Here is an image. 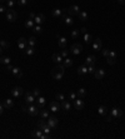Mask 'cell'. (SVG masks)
I'll list each match as a JSON object with an SVG mask.
<instances>
[{
    "label": "cell",
    "instance_id": "6da1fadb",
    "mask_svg": "<svg viewBox=\"0 0 125 139\" xmlns=\"http://www.w3.org/2000/svg\"><path fill=\"white\" fill-rule=\"evenodd\" d=\"M38 128L41 130L43 133H48V134H50V132L53 130V129H51V128H50V127L48 125V123L45 121V119H41V120L39 121V123H38Z\"/></svg>",
    "mask_w": 125,
    "mask_h": 139
},
{
    "label": "cell",
    "instance_id": "7a4b0ae2",
    "mask_svg": "<svg viewBox=\"0 0 125 139\" xmlns=\"http://www.w3.org/2000/svg\"><path fill=\"white\" fill-rule=\"evenodd\" d=\"M116 58H118V53L115 50H110L109 51V56L106 58V62L109 65H114L116 63Z\"/></svg>",
    "mask_w": 125,
    "mask_h": 139
},
{
    "label": "cell",
    "instance_id": "3957f363",
    "mask_svg": "<svg viewBox=\"0 0 125 139\" xmlns=\"http://www.w3.org/2000/svg\"><path fill=\"white\" fill-rule=\"evenodd\" d=\"M40 113V108L38 105H33V104H29L28 105V114L31 115V117H36Z\"/></svg>",
    "mask_w": 125,
    "mask_h": 139
},
{
    "label": "cell",
    "instance_id": "277c9868",
    "mask_svg": "<svg viewBox=\"0 0 125 139\" xmlns=\"http://www.w3.org/2000/svg\"><path fill=\"white\" fill-rule=\"evenodd\" d=\"M18 18V14H16V11L13 9H8L6 10V20L10 21V23H14L15 20Z\"/></svg>",
    "mask_w": 125,
    "mask_h": 139
},
{
    "label": "cell",
    "instance_id": "5b68a950",
    "mask_svg": "<svg viewBox=\"0 0 125 139\" xmlns=\"http://www.w3.org/2000/svg\"><path fill=\"white\" fill-rule=\"evenodd\" d=\"M81 50H83V45L79 44V43H74L70 48V53H73L74 55H79L81 53Z\"/></svg>",
    "mask_w": 125,
    "mask_h": 139
},
{
    "label": "cell",
    "instance_id": "8992f818",
    "mask_svg": "<svg viewBox=\"0 0 125 139\" xmlns=\"http://www.w3.org/2000/svg\"><path fill=\"white\" fill-rule=\"evenodd\" d=\"M23 93H24V89H23L21 86H15V88H13V90H11V95H13V98L18 99V98H20V97L23 95Z\"/></svg>",
    "mask_w": 125,
    "mask_h": 139
},
{
    "label": "cell",
    "instance_id": "52a82bcc",
    "mask_svg": "<svg viewBox=\"0 0 125 139\" xmlns=\"http://www.w3.org/2000/svg\"><path fill=\"white\" fill-rule=\"evenodd\" d=\"M110 115L113 118H115V119H120L123 117V110L120 108H113L111 111H110Z\"/></svg>",
    "mask_w": 125,
    "mask_h": 139
},
{
    "label": "cell",
    "instance_id": "ba28073f",
    "mask_svg": "<svg viewBox=\"0 0 125 139\" xmlns=\"http://www.w3.org/2000/svg\"><path fill=\"white\" fill-rule=\"evenodd\" d=\"M58 118L56 117H49L46 123H48V125L51 128V129H55L56 127H58Z\"/></svg>",
    "mask_w": 125,
    "mask_h": 139
},
{
    "label": "cell",
    "instance_id": "9c48e42d",
    "mask_svg": "<svg viewBox=\"0 0 125 139\" xmlns=\"http://www.w3.org/2000/svg\"><path fill=\"white\" fill-rule=\"evenodd\" d=\"M60 109H61V104L58 100H53V102L50 103V110L53 111V113H56Z\"/></svg>",
    "mask_w": 125,
    "mask_h": 139
},
{
    "label": "cell",
    "instance_id": "30bf717a",
    "mask_svg": "<svg viewBox=\"0 0 125 139\" xmlns=\"http://www.w3.org/2000/svg\"><path fill=\"white\" fill-rule=\"evenodd\" d=\"M73 105H74V108H75L76 110H81V109L84 108L85 104H84V100H83L81 98H76V99L74 100V104H73Z\"/></svg>",
    "mask_w": 125,
    "mask_h": 139
},
{
    "label": "cell",
    "instance_id": "8fae6325",
    "mask_svg": "<svg viewBox=\"0 0 125 139\" xmlns=\"http://www.w3.org/2000/svg\"><path fill=\"white\" fill-rule=\"evenodd\" d=\"M24 100L28 103V104H33V103L36 100V98L33 95V93L26 92V93H25V95H24Z\"/></svg>",
    "mask_w": 125,
    "mask_h": 139
},
{
    "label": "cell",
    "instance_id": "7c38bea8",
    "mask_svg": "<svg viewBox=\"0 0 125 139\" xmlns=\"http://www.w3.org/2000/svg\"><path fill=\"white\" fill-rule=\"evenodd\" d=\"M18 46H19L20 50H25V48L28 46V40L24 37H20L18 39Z\"/></svg>",
    "mask_w": 125,
    "mask_h": 139
},
{
    "label": "cell",
    "instance_id": "4fadbf2b",
    "mask_svg": "<svg viewBox=\"0 0 125 139\" xmlns=\"http://www.w3.org/2000/svg\"><path fill=\"white\" fill-rule=\"evenodd\" d=\"M10 73H13V75H14L16 79H21V78H23V70L20 69L19 66H14L13 70H11Z\"/></svg>",
    "mask_w": 125,
    "mask_h": 139
},
{
    "label": "cell",
    "instance_id": "5bb4252c",
    "mask_svg": "<svg viewBox=\"0 0 125 139\" xmlns=\"http://www.w3.org/2000/svg\"><path fill=\"white\" fill-rule=\"evenodd\" d=\"M80 13V8L78 5H71L68 8V14L69 15H78Z\"/></svg>",
    "mask_w": 125,
    "mask_h": 139
},
{
    "label": "cell",
    "instance_id": "9a60e30c",
    "mask_svg": "<svg viewBox=\"0 0 125 139\" xmlns=\"http://www.w3.org/2000/svg\"><path fill=\"white\" fill-rule=\"evenodd\" d=\"M94 76H95V79H98V80L103 79L105 76V70L104 69H96L95 73H94Z\"/></svg>",
    "mask_w": 125,
    "mask_h": 139
},
{
    "label": "cell",
    "instance_id": "2e32d148",
    "mask_svg": "<svg viewBox=\"0 0 125 139\" xmlns=\"http://www.w3.org/2000/svg\"><path fill=\"white\" fill-rule=\"evenodd\" d=\"M34 21H35V24H38V25H41L44 21H45V15L44 14H38L35 18H34Z\"/></svg>",
    "mask_w": 125,
    "mask_h": 139
},
{
    "label": "cell",
    "instance_id": "e0dca14e",
    "mask_svg": "<svg viewBox=\"0 0 125 139\" xmlns=\"http://www.w3.org/2000/svg\"><path fill=\"white\" fill-rule=\"evenodd\" d=\"M93 49L96 50V51L101 50V40H100V38H96L95 40H94V43H93Z\"/></svg>",
    "mask_w": 125,
    "mask_h": 139
},
{
    "label": "cell",
    "instance_id": "ac0fdd59",
    "mask_svg": "<svg viewBox=\"0 0 125 139\" xmlns=\"http://www.w3.org/2000/svg\"><path fill=\"white\" fill-rule=\"evenodd\" d=\"M45 104H46V99H45L44 97H38V98H36V105H38L40 109H43Z\"/></svg>",
    "mask_w": 125,
    "mask_h": 139
},
{
    "label": "cell",
    "instance_id": "d6986e66",
    "mask_svg": "<svg viewBox=\"0 0 125 139\" xmlns=\"http://www.w3.org/2000/svg\"><path fill=\"white\" fill-rule=\"evenodd\" d=\"M63 73H60V72H58V70H55V69H53L51 70V76L55 79V80H61L63 79Z\"/></svg>",
    "mask_w": 125,
    "mask_h": 139
},
{
    "label": "cell",
    "instance_id": "ffe728a7",
    "mask_svg": "<svg viewBox=\"0 0 125 139\" xmlns=\"http://www.w3.org/2000/svg\"><path fill=\"white\" fill-rule=\"evenodd\" d=\"M95 60H96V56L95 55H88L86 59H85V63H84V64L86 65V66H89V65L94 64V63H95Z\"/></svg>",
    "mask_w": 125,
    "mask_h": 139
},
{
    "label": "cell",
    "instance_id": "44dd1931",
    "mask_svg": "<svg viewBox=\"0 0 125 139\" xmlns=\"http://www.w3.org/2000/svg\"><path fill=\"white\" fill-rule=\"evenodd\" d=\"M31 137H33V138H35V139H41V137H43V132L39 129V128H36V129L33 130Z\"/></svg>",
    "mask_w": 125,
    "mask_h": 139
},
{
    "label": "cell",
    "instance_id": "7402d4cb",
    "mask_svg": "<svg viewBox=\"0 0 125 139\" xmlns=\"http://www.w3.org/2000/svg\"><path fill=\"white\" fill-rule=\"evenodd\" d=\"M51 59H53V62H55L56 64H60V63L63 62V56L60 55L59 53H54V54L51 55Z\"/></svg>",
    "mask_w": 125,
    "mask_h": 139
},
{
    "label": "cell",
    "instance_id": "603a6c76",
    "mask_svg": "<svg viewBox=\"0 0 125 139\" xmlns=\"http://www.w3.org/2000/svg\"><path fill=\"white\" fill-rule=\"evenodd\" d=\"M61 108H63V110L70 111L71 110V104H70V102H68V100H63L61 102Z\"/></svg>",
    "mask_w": 125,
    "mask_h": 139
},
{
    "label": "cell",
    "instance_id": "cb8c5ba5",
    "mask_svg": "<svg viewBox=\"0 0 125 139\" xmlns=\"http://www.w3.org/2000/svg\"><path fill=\"white\" fill-rule=\"evenodd\" d=\"M3 105H4L5 109H10V108H13L14 102H13V99H5V100L3 102Z\"/></svg>",
    "mask_w": 125,
    "mask_h": 139
},
{
    "label": "cell",
    "instance_id": "d4e9b609",
    "mask_svg": "<svg viewBox=\"0 0 125 139\" xmlns=\"http://www.w3.org/2000/svg\"><path fill=\"white\" fill-rule=\"evenodd\" d=\"M51 14H53V16H54V18H60V16L63 15V10L59 9V8H55V9H53Z\"/></svg>",
    "mask_w": 125,
    "mask_h": 139
},
{
    "label": "cell",
    "instance_id": "484cf974",
    "mask_svg": "<svg viewBox=\"0 0 125 139\" xmlns=\"http://www.w3.org/2000/svg\"><path fill=\"white\" fill-rule=\"evenodd\" d=\"M78 16H79V19H80V20H83V21H86V20H88V13L85 11V10H80V13L78 14Z\"/></svg>",
    "mask_w": 125,
    "mask_h": 139
},
{
    "label": "cell",
    "instance_id": "4316f807",
    "mask_svg": "<svg viewBox=\"0 0 125 139\" xmlns=\"http://www.w3.org/2000/svg\"><path fill=\"white\" fill-rule=\"evenodd\" d=\"M88 73V68H86V65L84 64V65H80L79 68H78V74L79 75H83V74H86Z\"/></svg>",
    "mask_w": 125,
    "mask_h": 139
},
{
    "label": "cell",
    "instance_id": "83f0119b",
    "mask_svg": "<svg viewBox=\"0 0 125 139\" xmlns=\"http://www.w3.org/2000/svg\"><path fill=\"white\" fill-rule=\"evenodd\" d=\"M34 25H35V21L33 20V19H28L26 21H25V28L26 29H33L34 28Z\"/></svg>",
    "mask_w": 125,
    "mask_h": 139
},
{
    "label": "cell",
    "instance_id": "f1b7e54d",
    "mask_svg": "<svg viewBox=\"0 0 125 139\" xmlns=\"http://www.w3.org/2000/svg\"><path fill=\"white\" fill-rule=\"evenodd\" d=\"M98 113H99V115H106V113H108V108L104 107V105H100L99 108H98Z\"/></svg>",
    "mask_w": 125,
    "mask_h": 139
},
{
    "label": "cell",
    "instance_id": "f546056e",
    "mask_svg": "<svg viewBox=\"0 0 125 139\" xmlns=\"http://www.w3.org/2000/svg\"><path fill=\"white\" fill-rule=\"evenodd\" d=\"M58 39H59V41H58L59 46H60L61 49H64V48L66 46V39H65V38H61V37H58Z\"/></svg>",
    "mask_w": 125,
    "mask_h": 139
},
{
    "label": "cell",
    "instance_id": "4dcf8cb0",
    "mask_svg": "<svg viewBox=\"0 0 125 139\" xmlns=\"http://www.w3.org/2000/svg\"><path fill=\"white\" fill-rule=\"evenodd\" d=\"M24 51H25V54H26L28 56L34 55V53H35V50H34V48H33V46H26Z\"/></svg>",
    "mask_w": 125,
    "mask_h": 139
},
{
    "label": "cell",
    "instance_id": "1f68e13d",
    "mask_svg": "<svg viewBox=\"0 0 125 139\" xmlns=\"http://www.w3.org/2000/svg\"><path fill=\"white\" fill-rule=\"evenodd\" d=\"M64 62V66L65 68H70V66H73V64H74V62H73V59H69V58H65V60H63Z\"/></svg>",
    "mask_w": 125,
    "mask_h": 139
},
{
    "label": "cell",
    "instance_id": "d6a6232c",
    "mask_svg": "<svg viewBox=\"0 0 125 139\" xmlns=\"http://www.w3.org/2000/svg\"><path fill=\"white\" fill-rule=\"evenodd\" d=\"M39 115L41 117V119H48V118H49V110H46V109H43V110H40Z\"/></svg>",
    "mask_w": 125,
    "mask_h": 139
},
{
    "label": "cell",
    "instance_id": "836d02e7",
    "mask_svg": "<svg viewBox=\"0 0 125 139\" xmlns=\"http://www.w3.org/2000/svg\"><path fill=\"white\" fill-rule=\"evenodd\" d=\"M0 64H4V65L10 64V58L9 56H0Z\"/></svg>",
    "mask_w": 125,
    "mask_h": 139
},
{
    "label": "cell",
    "instance_id": "e575fe53",
    "mask_svg": "<svg viewBox=\"0 0 125 139\" xmlns=\"http://www.w3.org/2000/svg\"><path fill=\"white\" fill-rule=\"evenodd\" d=\"M31 30H33V33H35V34H41V33H43L41 25H38V24H35V25H34V28L31 29Z\"/></svg>",
    "mask_w": 125,
    "mask_h": 139
},
{
    "label": "cell",
    "instance_id": "d590c367",
    "mask_svg": "<svg viewBox=\"0 0 125 139\" xmlns=\"http://www.w3.org/2000/svg\"><path fill=\"white\" fill-rule=\"evenodd\" d=\"M76 95H78V98H84V97L86 95V90H85L84 88H80L76 92Z\"/></svg>",
    "mask_w": 125,
    "mask_h": 139
},
{
    "label": "cell",
    "instance_id": "8d00e7d4",
    "mask_svg": "<svg viewBox=\"0 0 125 139\" xmlns=\"http://www.w3.org/2000/svg\"><path fill=\"white\" fill-rule=\"evenodd\" d=\"M35 44H36V38H35V37H30L29 39H28V45L34 48Z\"/></svg>",
    "mask_w": 125,
    "mask_h": 139
},
{
    "label": "cell",
    "instance_id": "74e56055",
    "mask_svg": "<svg viewBox=\"0 0 125 139\" xmlns=\"http://www.w3.org/2000/svg\"><path fill=\"white\" fill-rule=\"evenodd\" d=\"M84 40H85V43L86 44H91V41H93V37L90 35V34H84Z\"/></svg>",
    "mask_w": 125,
    "mask_h": 139
},
{
    "label": "cell",
    "instance_id": "f35d334b",
    "mask_svg": "<svg viewBox=\"0 0 125 139\" xmlns=\"http://www.w3.org/2000/svg\"><path fill=\"white\" fill-rule=\"evenodd\" d=\"M0 46H1L3 49H9L10 44L6 41V40H0Z\"/></svg>",
    "mask_w": 125,
    "mask_h": 139
},
{
    "label": "cell",
    "instance_id": "ab89813d",
    "mask_svg": "<svg viewBox=\"0 0 125 139\" xmlns=\"http://www.w3.org/2000/svg\"><path fill=\"white\" fill-rule=\"evenodd\" d=\"M18 3V0H6V4H8V8L9 9H13V6Z\"/></svg>",
    "mask_w": 125,
    "mask_h": 139
},
{
    "label": "cell",
    "instance_id": "60d3db41",
    "mask_svg": "<svg viewBox=\"0 0 125 139\" xmlns=\"http://www.w3.org/2000/svg\"><path fill=\"white\" fill-rule=\"evenodd\" d=\"M79 34H80V30L75 29V30L71 31V38H73V39H78V38H79Z\"/></svg>",
    "mask_w": 125,
    "mask_h": 139
},
{
    "label": "cell",
    "instance_id": "b9f144b4",
    "mask_svg": "<svg viewBox=\"0 0 125 139\" xmlns=\"http://www.w3.org/2000/svg\"><path fill=\"white\" fill-rule=\"evenodd\" d=\"M95 70H96V68H95V65H94V64H91V65H89V66H88V73L94 74V73H95Z\"/></svg>",
    "mask_w": 125,
    "mask_h": 139
},
{
    "label": "cell",
    "instance_id": "7bdbcfd3",
    "mask_svg": "<svg viewBox=\"0 0 125 139\" xmlns=\"http://www.w3.org/2000/svg\"><path fill=\"white\" fill-rule=\"evenodd\" d=\"M55 99L59 100V102H63V100H65V95H64V94H61V93H58V94H56V97H55Z\"/></svg>",
    "mask_w": 125,
    "mask_h": 139
},
{
    "label": "cell",
    "instance_id": "ee69618b",
    "mask_svg": "<svg viewBox=\"0 0 125 139\" xmlns=\"http://www.w3.org/2000/svg\"><path fill=\"white\" fill-rule=\"evenodd\" d=\"M69 53H70V51H69V50H66V49L64 48V49L61 50V53H60V55H61V56H63V58H64V59H65V58H68V55H69Z\"/></svg>",
    "mask_w": 125,
    "mask_h": 139
},
{
    "label": "cell",
    "instance_id": "f6af8a7d",
    "mask_svg": "<svg viewBox=\"0 0 125 139\" xmlns=\"http://www.w3.org/2000/svg\"><path fill=\"white\" fill-rule=\"evenodd\" d=\"M28 1H29V0H18V5H19V6H26Z\"/></svg>",
    "mask_w": 125,
    "mask_h": 139
},
{
    "label": "cell",
    "instance_id": "bcb514c9",
    "mask_svg": "<svg viewBox=\"0 0 125 139\" xmlns=\"http://www.w3.org/2000/svg\"><path fill=\"white\" fill-rule=\"evenodd\" d=\"M109 51H110V50H109V49H101V55L103 56H105V58H108V56H109Z\"/></svg>",
    "mask_w": 125,
    "mask_h": 139
},
{
    "label": "cell",
    "instance_id": "7dc6e473",
    "mask_svg": "<svg viewBox=\"0 0 125 139\" xmlns=\"http://www.w3.org/2000/svg\"><path fill=\"white\" fill-rule=\"evenodd\" d=\"M33 95H34L35 98H38V97H40V89H39V88H35V89L33 90Z\"/></svg>",
    "mask_w": 125,
    "mask_h": 139
},
{
    "label": "cell",
    "instance_id": "c3c4849f",
    "mask_svg": "<svg viewBox=\"0 0 125 139\" xmlns=\"http://www.w3.org/2000/svg\"><path fill=\"white\" fill-rule=\"evenodd\" d=\"M76 93H70V94H69V99H70V100H75V99H76Z\"/></svg>",
    "mask_w": 125,
    "mask_h": 139
},
{
    "label": "cell",
    "instance_id": "681fc988",
    "mask_svg": "<svg viewBox=\"0 0 125 139\" xmlns=\"http://www.w3.org/2000/svg\"><path fill=\"white\" fill-rule=\"evenodd\" d=\"M6 10H8V9H6L3 4H0V13H6Z\"/></svg>",
    "mask_w": 125,
    "mask_h": 139
},
{
    "label": "cell",
    "instance_id": "f907efd6",
    "mask_svg": "<svg viewBox=\"0 0 125 139\" xmlns=\"http://www.w3.org/2000/svg\"><path fill=\"white\" fill-rule=\"evenodd\" d=\"M13 68H14V66H13L11 64H8V65H6V70H8V72H11V70H13Z\"/></svg>",
    "mask_w": 125,
    "mask_h": 139
},
{
    "label": "cell",
    "instance_id": "816d5d0a",
    "mask_svg": "<svg viewBox=\"0 0 125 139\" xmlns=\"http://www.w3.org/2000/svg\"><path fill=\"white\" fill-rule=\"evenodd\" d=\"M80 33H83V34H86V28H85V27H83V28L80 29Z\"/></svg>",
    "mask_w": 125,
    "mask_h": 139
},
{
    "label": "cell",
    "instance_id": "f5cc1de1",
    "mask_svg": "<svg viewBox=\"0 0 125 139\" xmlns=\"http://www.w3.org/2000/svg\"><path fill=\"white\" fill-rule=\"evenodd\" d=\"M35 16H36V14H34V13H30V14H29V18L33 19V20H34V18H35Z\"/></svg>",
    "mask_w": 125,
    "mask_h": 139
},
{
    "label": "cell",
    "instance_id": "db71d44e",
    "mask_svg": "<svg viewBox=\"0 0 125 139\" xmlns=\"http://www.w3.org/2000/svg\"><path fill=\"white\" fill-rule=\"evenodd\" d=\"M3 111H4V105H3V104L0 103V115L3 114Z\"/></svg>",
    "mask_w": 125,
    "mask_h": 139
},
{
    "label": "cell",
    "instance_id": "11a10c76",
    "mask_svg": "<svg viewBox=\"0 0 125 139\" xmlns=\"http://www.w3.org/2000/svg\"><path fill=\"white\" fill-rule=\"evenodd\" d=\"M21 110L23 113H28V107H21Z\"/></svg>",
    "mask_w": 125,
    "mask_h": 139
},
{
    "label": "cell",
    "instance_id": "9f6ffc18",
    "mask_svg": "<svg viewBox=\"0 0 125 139\" xmlns=\"http://www.w3.org/2000/svg\"><path fill=\"white\" fill-rule=\"evenodd\" d=\"M111 120H113V117H111V115L106 117V121H111Z\"/></svg>",
    "mask_w": 125,
    "mask_h": 139
},
{
    "label": "cell",
    "instance_id": "6f0895ef",
    "mask_svg": "<svg viewBox=\"0 0 125 139\" xmlns=\"http://www.w3.org/2000/svg\"><path fill=\"white\" fill-rule=\"evenodd\" d=\"M118 3H119V4H124L125 0H118Z\"/></svg>",
    "mask_w": 125,
    "mask_h": 139
},
{
    "label": "cell",
    "instance_id": "680465c9",
    "mask_svg": "<svg viewBox=\"0 0 125 139\" xmlns=\"http://www.w3.org/2000/svg\"><path fill=\"white\" fill-rule=\"evenodd\" d=\"M4 1H6V0H0V4H3Z\"/></svg>",
    "mask_w": 125,
    "mask_h": 139
},
{
    "label": "cell",
    "instance_id": "91938a15",
    "mask_svg": "<svg viewBox=\"0 0 125 139\" xmlns=\"http://www.w3.org/2000/svg\"><path fill=\"white\" fill-rule=\"evenodd\" d=\"M1 51H3V48H1V46H0V54H1Z\"/></svg>",
    "mask_w": 125,
    "mask_h": 139
}]
</instances>
